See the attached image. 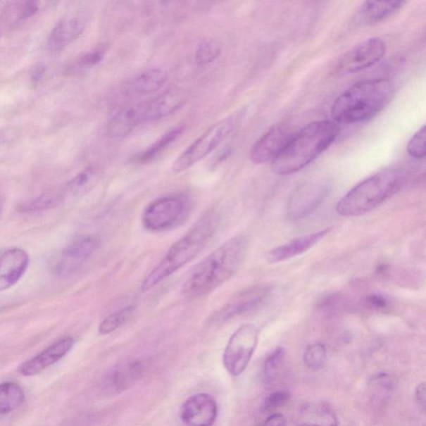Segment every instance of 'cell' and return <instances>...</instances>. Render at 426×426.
Returning a JSON list of instances; mask_svg holds the SVG:
<instances>
[{"mask_svg":"<svg viewBox=\"0 0 426 426\" xmlns=\"http://www.w3.org/2000/svg\"><path fill=\"white\" fill-rule=\"evenodd\" d=\"M249 240L244 235L233 237L196 265L183 286L189 299L208 295L234 276L244 263Z\"/></svg>","mask_w":426,"mask_h":426,"instance_id":"cell-1","label":"cell"},{"mask_svg":"<svg viewBox=\"0 0 426 426\" xmlns=\"http://www.w3.org/2000/svg\"><path fill=\"white\" fill-rule=\"evenodd\" d=\"M339 127L335 122L315 121L295 132L289 143L272 162V170L286 176L303 169L326 151L337 139Z\"/></svg>","mask_w":426,"mask_h":426,"instance_id":"cell-2","label":"cell"},{"mask_svg":"<svg viewBox=\"0 0 426 426\" xmlns=\"http://www.w3.org/2000/svg\"><path fill=\"white\" fill-rule=\"evenodd\" d=\"M412 181L405 167L384 169L359 183L339 201L337 212L343 217H357L370 212Z\"/></svg>","mask_w":426,"mask_h":426,"instance_id":"cell-3","label":"cell"},{"mask_svg":"<svg viewBox=\"0 0 426 426\" xmlns=\"http://www.w3.org/2000/svg\"><path fill=\"white\" fill-rule=\"evenodd\" d=\"M392 82L386 79L361 81L352 85L336 99L332 118L342 125L368 121L378 115L391 103Z\"/></svg>","mask_w":426,"mask_h":426,"instance_id":"cell-4","label":"cell"},{"mask_svg":"<svg viewBox=\"0 0 426 426\" xmlns=\"http://www.w3.org/2000/svg\"><path fill=\"white\" fill-rule=\"evenodd\" d=\"M218 224V218L213 213L201 218L169 249L161 262L142 283V290L146 292L152 289L194 260L212 239L216 232Z\"/></svg>","mask_w":426,"mask_h":426,"instance_id":"cell-5","label":"cell"},{"mask_svg":"<svg viewBox=\"0 0 426 426\" xmlns=\"http://www.w3.org/2000/svg\"><path fill=\"white\" fill-rule=\"evenodd\" d=\"M242 118V113L232 114L210 127L175 160L172 172L176 174L184 172L213 153L236 130Z\"/></svg>","mask_w":426,"mask_h":426,"instance_id":"cell-6","label":"cell"},{"mask_svg":"<svg viewBox=\"0 0 426 426\" xmlns=\"http://www.w3.org/2000/svg\"><path fill=\"white\" fill-rule=\"evenodd\" d=\"M191 209L192 203L189 196L174 194L161 196L144 209L142 223L149 232L172 230L186 221Z\"/></svg>","mask_w":426,"mask_h":426,"instance_id":"cell-7","label":"cell"},{"mask_svg":"<svg viewBox=\"0 0 426 426\" xmlns=\"http://www.w3.org/2000/svg\"><path fill=\"white\" fill-rule=\"evenodd\" d=\"M259 340V330L253 324L238 328L229 339L223 363L229 374L237 377L249 365Z\"/></svg>","mask_w":426,"mask_h":426,"instance_id":"cell-8","label":"cell"},{"mask_svg":"<svg viewBox=\"0 0 426 426\" xmlns=\"http://www.w3.org/2000/svg\"><path fill=\"white\" fill-rule=\"evenodd\" d=\"M386 51L382 39H365L342 55L334 68V75L344 76L366 70L381 61Z\"/></svg>","mask_w":426,"mask_h":426,"instance_id":"cell-9","label":"cell"},{"mask_svg":"<svg viewBox=\"0 0 426 426\" xmlns=\"http://www.w3.org/2000/svg\"><path fill=\"white\" fill-rule=\"evenodd\" d=\"M330 187L326 183L311 182L299 187L288 201L287 216L303 219L313 214L327 198Z\"/></svg>","mask_w":426,"mask_h":426,"instance_id":"cell-10","label":"cell"},{"mask_svg":"<svg viewBox=\"0 0 426 426\" xmlns=\"http://www.w3.org/2000/svg\"><path fill=\"white\" fill-rule=\"evenodd\" d=\"M294 134L292 127L284 123L272 127L251 148V162L256 164L272 162L289 143Z\"/></svg>","mask_w":426,"mask_h":426,"instance_id":"cell-11","label":"cell"},{"mask_svg":"<svg viewBox=\"0 0 426 426\" xmlns=\"http://www.w3.org/2000/svg\"><path fill=\"white\" fill-rule=\"evenodd\" d=\"M180 418L187 426H213L218 418L217 402L208 394H196L183 403Z\"/></svg>","mask_w":426,"mask_h":426,"instance_id":"cell-12","label":"cell"},{"mask_svg":"<svg viewBox=\"0 0 426 426\" xmlns=\"http://www.w3.org/2000/svg\"><path fill=\"white\" fill-rule=\"evenodd\" d=\"M269 292L267 287H258L238 293L218 311L213 322L223 323L253 311L267 299Z\"/></svg>","mask_w":426,"mask_h":426,"instance_id":"cell-13","label":"cell"},{"mask_svg":"<svg viewBox=\"0 0 426 426\" xmlns=\"http://www.w3.org/2000/svg\"><path fill=\"white\" fill-rule=\"evenodd\" d=\"M100 241L94 236L82 237L63 251L57 265L59 275L66 276L76 271L99 249Z\"/></svg>","mask_w":426,"mask_h":426,"instance_id":"cell-14","label":"cell"},{"mask_svg":"<svg viewBox=\"0 0 426 426\" xmlns=\"http://www.w3.org/2000/svg\"><path fill=\"white\" fill-rule=\"evenodd\" d=\"M75 345V340L70 337H64L55 342L29 361H25L20 368V372L25 377H33L49 368L70 352Z\"/></svg>","mask_w":426,"mask_h":426,"instance_id":"cell-15","label":"cell"},{"mask_svg":"<svg viewBox=\"0 0 426 426\" xmlns=\"http://www.w3.org/2000/svg\"><path fill=\"white\" fill-rule=\"evenodd\" d=\"M30 264L25 250L12 249L0 254V292L15 286L26 272Z\"/></svg>","mask_w":426,"mask_h":426,"instance_id":"cell-16","label":"cell"},{"mask_svg":"<svg viewBox=\"0 0 426 426\" xmlns=\"http://www.w3.org/2000/svg\"><path fill=\"white\" fill-rule=\"evenodd\" d=\"M86 27V18L80 13H70L54 26L49 38V47L58 51L80 38Z\"/></svg>","mask_w":426,"mask_h":426,"instance_id":"cell-17","label":"cell"},{"mask_svg":"<svg viewBox=\"0 0 426 426\" xmlns=\"http://www.w3.org/2000/svg\"><path fill=\"white\" fill-rule=\"evenodd\" d=\"M186 99L184 91L171 89L152 100L146 101L144 102V123L159 120L170 115L184 104Z\"/></svg>","mask_w":426,"mask_h":426,"instance_id":"cell-18","label":"cell"},{"mask_svg":"<svg viewBox=\"0 0 426 426\" xmlns=\"http://www.w3.org/2000/svg\"><path fill=\"white\" fill-rule=\"evenodd\" d=\"M144 102L123 108L109 121L107 134L113 139H121L130 135L144 120Z\"/></svg>","mask_w":426,"mask_h":426,"instance_id":"cell-19","label":"cell"},{"mask_svg":"<svg viewBox=\"0 0 426 426\" xmlns=\"http://www.w3.org/2000/svg\"><path fill=\"white\" fill-rule=\"evenodd\" d=\"M330 232H331V229H324V230L311 233V234L296 238L286 244L277 246L270 251L269 262L281 263L303 254L324 239Z\"/></svg>","mask_w":426,"mask_h":426,"instance_id":"cell-20","label":"cell"},{"mask_svg":"<svg viewBox=\"0 0 426 426\" xmlns=\"http://www.w3.org/2000/svg\"><path fill=\"white\" fill-rule=\"evenodd\" d=\"M167 79L166 73L158 68H151L126 82L123 93L130 97H141L154 94L162 88Z\"/></svg>","mask_w":426,"mask_h":426,"instance_id":"cell-21","label":"cell"},{"mask_svg":"<svg viewBox=\"0 0 426 426\" xmlns=\"http://www.w3.org/2000/svg\"><path fill=\"white\" fill-rule=\"evenodd\" d=\"M299 426H338L335 412L326 402L314 401L302 406L296 416Z\"/></svg>","mask_w":426,"mask_h":426,"instance_id":"cell-22","label":"cell"},{"mask_svg":"<svg viewBox=\"0 0 426 426\" xmlns=\"http://www.w3.org/2000/svg\"><path fill=\"white\" fill-rule=\"evenodd\" d=\"M406 4V1H368L361 4L356 13V21L361 26H372L387 20Z\"/></svg>","mask_w":426,"mask_h":426,"instance_id":"cell-23","label":"cell"},{"mask_svg":"<svg viewBox=\"0 0 426 426\" xmlns=\"http://www.w3.org/2000/svg\"><path fill=\"white\" fill-rule=\"evenodd\" d=\"M142 365L137 361L116 366L104 380V387L113 393L125 391L140 377Z\"/></svg>","mask_w":426,"mask_h":426,"instance_id":"cell-24","label":"cell"},{"mask_svg":"<svg viewBox=\"0 0 426 426\" xmlns=\"http://www.w3.org/2000/svg\"><path fill=\"white\" fill-rule=\"evenodd\" d=\"M99 176V168L94 164L89 165L68 182L66 191L72 196H84L97 184Z\"/></svg>","mask_w":426,"mask_h":426,"instance_id":"cell-25","label":"cell"},{"mask_svg":"<svg viewBox=\"0 0 426 426\" xmlns=\"http://www.w3.org/2000/svg\"><path fill=\"white\" fill-rule=\"evenodd\" d=\"M25 401V392L20 384L15 382L0 384V415L11 413Z\"/></svg>","mask_w":426,"mask_h":426,"instance_id":"cell-26","label":"cell"},{"mask_svg":"<svg viewBox=\"0 0 426 426\" xmlns=\"http://www.w3.org/2000/svg\"><path fill=\"white\" fill-rule=\"evenodd\" d=\"M184 130L185 127L183 126L176 127L173 128L172 130H169L166 134L160 137L159 139L156 141L154 144L151 145L148 149L144 151L143 154H141L137 157V161L140 163L152 161L163 151L166 149L169 145L175 142L184 132Z\"/></svg>","mask_w":426,"mask_h":426,"instance_id":"cell-27","label":"cell"},{"mask_svg":"<svg viewBox=\"0 0 426 426\" xmlns=\"http://www.w3.org/2000/svg\"><path fill=\"white\" fill-rule=\"evenodd\" d=\"M134 310V306H127L108 315L99 325V332L101 335H108L120 328L131 318Z\"/></svg>","mask_w":426,"mask_h":426,"instance_id":"cell-28","label":"cell"},{"mask_svg":"<svg viewBox=\"0 0 426 426\" xmlns=\"http://www.w3.org/2000/svg\"><path fill=\"white\" fill-rule=\"evenodd\" d=\"M221 53V45L217 41H203L196 50L195 62L199 66H208L216 61Z\"/></svg>","mask_w":426,"mask_h":426,"instance_id":"cell-29","label":"cell"},{"mask_svg":"<svg viewBox=\"0 0 426 426\" xmlns=\"http://www.w3.org/2000/svg\"><path fill=\"white\" fill-rule=\"evenodd\" d=\"M286 351L283 348H277L270 355L264 363V379L265 383L271 384L278 377L285 361Z\"/></svg>","mask_w":426,"mask_h":426,"instance_id":"cell-30","label":"cell"},{"mask_svg":"<svg viewBox=\"0 0 426 426\" xmlns=\"http://www.w3.org/2000/svg\"><path fill=\"white\" fill-rule=\"evenodd\" d=\"M61 196L57 194H45L23 203L20 211L24 213H35L53 208L61 203Z\"/></svg>","mask_w":426,"mask_h":426,"instance_id":"cell-31","label":"cell"},{"mask_svg":"<svg viewBox=\"0 0 426 426\" xmlns=\"http://www.w3.org/2000/svg\"><path fill=\"white\" fill-rule=\"evenodd\" d=\"M327 348L322 343H315L306 348L303 356L304 363L313 370L322 369L327 361Z\"/></svg>","mask_w":426,"mask_h":426,"instance_id":"cell-32","label":"cell"},{"mask_svg":"<svg viewBox=\"0 0 426 426\" xmlns=\"http://www.w3.org/2000/svg\"><path fill=\"white\" fill-rule=\"evenodd\" d=\"M425 126H423L411 137L407 145V152L412 158L423 159L425 157Z\"/></svg>","mask_w":426,"mask_h":426,"instance_id":"cell-33","label":"cell"},{"mask_svg":"<svg viewBox=\"0 0 426 426\" xmlns=\"http://www.w3.org/2000/svg\"><path fill=\"white\" fill-rule=\"evenodd\" d=\"M290 392L286 390L277 391L265 398L263 407L265 411L278 408L279 406L285 405L290 400Z\"/></svg>","mask_w":426,"mask_h":426,"instance_id":"cell-34","label":"cell"},{"mask_svg":"<svg viewBox=\"0 0 426 426\" xmlns=\"http://www.w3.org/2000/svg\"><path fill=\"white\" fill-rule=\"evenodd\" d=\"M106 47L105 46H100L97 49L92 50V51L87 53L81 58V63L84 66H94L98 64L104 57L105 53H106Z\"/></svg>","mask_w":426,"mask_h":426,"instance_id":"cell-35","label":"cell"},{"mask_svg":"<svg viewBox=\"0 0 426 426\" xmlns=\"http://www.w3.org/2000/svg\"><path fill=\"white\" fill-rule=\"evenodd\" d=\"M366 302L375 309H383L387 306V300L381 295L370 296Z\"/></svg>","mask_w":426,"mask_h":426,"instance_id":"cell-36","label":"cell"},{"mask_svg":"<svg viewBox=\"0 0 426 426\" xmlns=\"http://www.w3.org/2000/svg\"><path fill=\"white\" fill-rule=\"evenodd\" d=\"M262 426H287V420L282 415H273Z\"/></svg>","mask_w":426,"mask_h":426,"instance_id":"cell-37","label":"cell"},{"mask_svg":"<svg viewBox=\"0 0 426 426\" xmlns=\"http://www.w3.org/2000/svg\"><path fill=\"white\" fill-rule=\"evenodd\" d=\"M38 11V4L34 1L26 2L24 11L22 13L21 18L25 20V18H30L32 15H34L35 13Z\"/></svg>","mask_w":426,"mask_h":426,"instance_id":"cell-38","label":"cell"},{"mask_svg":"<svg viewBox=\"0 0 426 426\" xmlns=\"http://www.w3.org/2000/svg\"><path fill=\"white\" fill-rule=\"evenodd\" d=\"M415 398L418 405L425 409V384H420L415 389Z\"/></svg>","mask_w":426,"mask_h":426,"instance_id":"cell-39","label":"cell"}]
</instances>
